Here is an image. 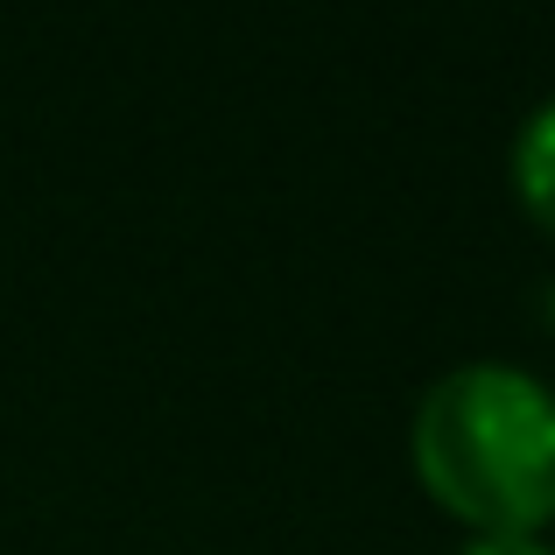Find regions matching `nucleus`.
Instances as JSON below:
<instances>
[{"label": "nucleus", "mask_w": 555, "mask_h": 555, "mask_svg": "<svg viewBox=\"0 0 555 555\" xmlns=\"http://www.w3.org/2000/svg\"><path fill=\"white\" fill-rule=\"evenodd\" d=\"M408 464L464 534L555 528V387L514 359H464L415 393Z\"/></svg>", "instance_id": "obj_1"}, {"label": "nucleus", "mask_w": 555, "mask_h": 555, "mask_svg": "<svg viewBox=\"0 0 555 555\" xmlns=\"http://www.w3.org/2000/svg\"><path fill=\"white\" fill-rule=\"evenodd\" d=\"M506 190H514L520 218L542 240H555V92L520 113L514 141H506Z\"/></svg>", "instance_id": "obj_2"}, {"label": "nucleus", "mask_w": 555, "mask_h": 555, "mask_svg": "<svg viewBox=\"0 0 555 555\" xmlns=\"http://www.w3.org/2000/svg\"><path fill=\"white\" fill-rule=\"evenodd\" d=\"M457 555H555L548 534H464Z\"/></svg>", "instance_id": "obj_3"}]
</instances>
